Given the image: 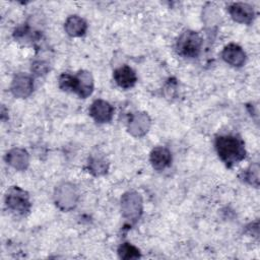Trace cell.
Wrapping results in <instances>:
<instances>
[{
  "instance_id": "obj_1",
  "label": "cell",
  "mask_w": 260,
  "mask_h": 260,
  "mask_svg": "<svg viewBox=\"0 0 260 260\" xmlns=\"http://www.w3.org/2000/svg\"><path fill=\"white\" fill-rule=\"evenodd\" d=\"M215 149L219 158L229 168L243 160L246 150L243 140L235 135H220L215 139Z\"/></svg>"
},
{
  "instance_id": "obj_2",
  "label": "cell",
  "mask_w": 260,
  "mask_h": 260,
  "mask_svg": "<svg viewBox=\"0 0 260 260\" xmlns=\"http://www.w3.org/2000/svg\"><path fill=\"white\" fill-rule=\"evenodd\" d=\"M202 46L200 36L193 30H186L181 34L177 41V52L185 58H195L199 55Z\"/></svg>"
},
{
  "instance_id": "obj_3",
  "label": "cell",
  "mask_w": 260,
  "mask_h": 260,
  "mask_svg": "<svg viewBox=\"0 0 260 260\" xmlns=\"http://www.w3.org/2000/svg\"><path fill=\"white\" fill-rule=\"evenodd\" d=\"M5 203L10 210L18 214H25L30 209L28 194L17 186H13L7 191Z\"/></svg>"
},
{
  "instance_id": "obj_4",
  "label": "cell",
  "mask_w": 260,
  "mask_h": 260,
  "mask_svg": "<svg viewBox=\"0 0 260 260\" xmlns=\"http://www.w3.org/2000/svg\"><path fill=\"white\" fill-rule=\"evenodd\" d=\"M123 216L131 221H136L142 213V199L136 192H127L121 198Z\"/></svg>"
},
{
  "instance_id": "obj_5",
  "label": "cell",
  "mask_w": 260,
  "mask_h": 260,
  "mask_svg": "<svg viewBox=\"0 0 260 260\" xmlns=\"http://www.w3.org/2000/svg\"><path fill=\"white\" fill-rule=\"evenodd\" d=\"M77 193L74 186L70 184H63L56 189L55 201L56 204L63 210H70L74 208L77 203Z\"/></svg>"
},
{
  "instance_id": "obj_6",
  "label": "cell",
  "mask_w": 260,
  "mask_h": 260,
  "mask_svg": "<svg viewBox=\"0 0 260 260\" xmlns=\"http://www.w3.org/2000/svg\"><path fill=\"white\" fill-rule=\"evenodd\" d=\"M74 77L75 81L73 92H75L81 99H85L90 95L93 91V78L90 72L81 70L78 71Z\"/></svg>"
},
{
  "instance_id": "obj_7",
  "label": "cell",
  "mask_w": 260,
  "mask_h": 260,
  "mask_svg": "<svg viewBox=\"0 0 260 260\" xmlns=\"http://www.w3.org/2000/svg\"><path fill=\"white\" fill-rule=\"evenodd\" d=\"M89 115L96 123H108L114 115V108L104 100H95L89 109Z\"/></svg>"
},
{
  "instance_id": "obj_8",
  "label": "cell",
  "mask_w": 260,
  "mask_h": 260,
  "mask_svg": "<svg viewBox=\"0 0 260 260\" xmlns=\"http://www.w3.org/2000/svg\"><path fill=\"white\" fill-rule=\"evenodd\" d=\"M229 13L232 18L239 23L250 24L254 17L255 12L251 5L247 3H233L229 6Z\"/></svg>"
},
{
  "instance_id": "obj_9",
  "label": "cell",
  "mask_w": 260,
  "mask_h": 260,
  "mask_svg": "<svg viewBox=\"0 0 260 260\" xmlns=\"http://www.w3.org/2000/svg\"><path fill=\"white\" fill-rule=\"evenodd\" d=\"M10 89L12 94L16 98H27L34 89L32 79L26 74L19 73L13 78Z\"/></svg>"
},
{
  "instance_id": "obj_10",
  "label": "cell",
  "mask_w": 260,
  "mask_h": 260,
  "mask_svg": "<svg viewBox=\"0 0 260 260\" xmlns=\"http://www.w3.org/2000/svg\"><path fill=\"white\" fill-rule=\"evenodd\" d=\"M221 57L225 63L234 67H241L246 61V54L244 50L240 46L233 43L223 48Z\"/></svg>"
},
{
  "instance_id": "obj_11",
  "label": "cell",
  "mask_w": 260,
  "mask_h": 260,
  "mask_svg": "<svg viewBox=\"0 0 260 260\" xmlns=\"http://www.w3.org/2000/svg\"><path fill=\"white\" fill-rule=\"evenodd\" d=\"M150 127V119L145 113L133 114L128 124V131L135 137H141L147 133Z\"/></svg>"
},
{
  "instance_id": "obj_12",
  "label": "cell",
  "mask_w": 260,
  "mask_h": 260,
  "mask_svg": "<svg viewBox=\"0 0 260 260\" xmlns=\"http://www.w3.org/2000/svg\"><path fill=\"white\" fill-rule=\"evenodd\" d=\"M113 76H114L116 83L124 89L133 87L137 81V76H136L135 71L127 65H123V66L117 68L114 71Z\"/></svg>"
},
{
  "instance_id": "obj_13",
  "label": "cell",
  "mask_w": 260,
  "mask_h": 260,
  "mask_svg": "<svg viewBox=\"0 0 260 260\" xmlns=\"http://www.w3.org/2000/svg\"><path fill=\"white\" fill-rule=\"evenodd\" d=\"M8 165L17 171H24L29 162V156L25 149L15 147L10 149L5 157Z\"/></svg>"
},
{
  "instance_id": "obj_14",
  "label": "cell",
  "mask_w": 260,
  "mask_h": 260,
  "mask_svg": "<svg viewBox=\"0 0 260 260\" xmlns=\"http://www.w3.org/2000/svg\"><path fill=\"white\" fill-rule=\"evenodd\" d=\"M149 159L154 170L161 171L171 165L172 153L167 147L157 146L151 150Z\"/></svg>"
},
{
  "instance_id": "obj_15",
  "label": "cell",
  "mask_w": 260,
  "mask_h": 260,
  "mask_svg": "<svg viewBox=\"0 0 260 260\" xmlns=\"http://www.w3.org/2000/svg\"><path fill=\"white\" fill-rule=\"evenodd\" d=\"M64 28L69 36L80 37L85 34L87 29V24L85 20L78 15H71L66 19Z\"/></svg>"
},
{
  "instance_id": "obj_16",
  "label": "cell",
  "mask_w": 260,
  "mask_h": 260,
  "mask_svg": "<svg viewBox=\"0 0 260 260\" xmlns=\"http://www.w3.org/2000/svg\"><path fill=\"white\" fill-rule=\"evenodd\" d=\"M88 170L94 176H102L108 172V164L101 156H90L88 159Z\"/></svg>"
},
{
  "instance_id": "obj_17",
  "label": "cell",
  "mask_w": 260,
  "mask_h": 260,
  "mask_svg": "<svg viewBox=\"0 0 260 260\" xmlns=\"http://www.w3.org/2000/svg\"><path fill=\"white\" fill-rule=\"evenodd\" d=\"M118 255L121 259H137L139 258L140 251L130 243H123L118 248Z\"/></svg>"
},
{
  "instance_id": "obj_18",
  "label": "cell",
  "mask_w": 260,
  "mask_h": 260,
  "mask_svg": "<svg viewBox=\"0 0 260 260\" xmlns=\"http://www.w3.org/2000/svg\"><path fill=\"white\" fill-rule=\"evenodd\" d=\"M242 178L245 182H247L250 185H253L255 187H258L259 185V167L258 164H254L250 166L245 172L242 174Z\"/></svg>"
},
{
  "instance_id": "obj_19",
  "label": "cell",
  "mask_w": 260,
  "mask_h": 260,
  "mask_svg": "<svg viewBox=\"0 0 260 260\" xmlns=\"http://www.w3.org/2000/svg\"><path fill=\"white\" fill-rule=\"evenodd\" d=\"M48 69H49L48 65H47L45 62H43V61H37V62H35V63L32 64V66H31V70H32L36 74H38V75L45 74V73L48 71Z\"/></svg>"
}]
</instances>
